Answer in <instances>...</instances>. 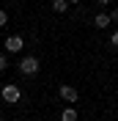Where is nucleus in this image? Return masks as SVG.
Returning <instances> with one entry per match:
<instances>
[{"label": "nucleus", "instance_id": "39448f33", "mask_svg": "<svg viewBox=\"0 0 118 121\" xmlns=\"http://www.w3.org/2000/svg\"><path fill=\"white\" fill-rule=\"evenodd\" d=\"M93 28H99V30L110 28V14H96L93 17Z\"/></svg>", "mask_w": 118, "mask_h": 121}, {"label": "nucleus", "instance_id": "f257e3e1", "mask_svg": "<svg viewBox=\"0 0 118 121\" xmlns=\"http://www.w3.org/2000/svg\"><path fill=\"white\" fill-rule=\"evenodd\" d=\"M19 74H25V77H36L38 74V69H41V63H38V58L36 55H25L22 60H19Z\"/></svg>", "mask_w": 118, "mask_h": 121}, {"label": "nucleus", "instance_id": "7ed1b4c3", "mask_svg": "<svg viewBox=\"0 0 118 121\" xmlns=\"http://www.w3.org/2000/svg\"><path fill=\"white\" fill-rule=\"evenodd\" d=\"M58 96L63 99L66 105H74V102L80 99V94H77V88H74V85H60V88H58Z\"/></svg>", "mask_w": 118, "mask_h": 121}, {"label": "nucleus", "instance_id": "9d476101", "mask_svg": "<svg viewBox=\"0 0 118 121\" xmlns=\"http://www.w3.org/2000/svg\"><path fill=\"white\" fill-rule=\"evenodd\" d=\"M110 44L118 47V30H113V33H110Z\"/></svg>", "mask_w": 118, "mask_h": 121}, {"label": "nucleus", "instance_id": "9b49d317", "mask_svg": "<svg viewBox=\"0 0 118 121\" xmlns=\"http://www.w3.org/2000/svg\"><path fill=\"white\" fill-rule=\"evenodd\" d=\"M96 3H99V6H107V3H110V0H96Z\"/></svg>", "mask_w": 118, "mask_h": 121}, {"label": "nucleus", "instance_id": "ddd939ff", "mask_svg": "<svg viewBox=\"0 0 118 121\" xmlns=\"http://www.w3.org/2000/svg\"><path fill=\"white\" fill-rule=\"evenodd\" d=\"M0 121H3V116H0Z\"/></svg>", "mask_w": 118, "mask_h": 121}, {"label": "nucleus", "instance_id": "20e7f679", "mask_svg": "<svg viewBox=\"0 0 118 121\" xmlns=\"http://www.w3.org/2000/svg\"><path fill=\"white\" fill-rule=\"evenodd\" d=\"M22 47H25V39L22 36H8L6 39V52H22Z\"/></svg>", "mask_w": 118, "mask_h": 121}, {"label": "nucleus", "instance_id": "f8f14e48", "mask_svg": "<svg viewBox=\"0 0 118 121\" xmlns=\"http://www.w3.org/2000/svg\"><path fill=\"white\" fill-rule=\"evenodd\" d=\"M66 3H80V0H66Z\"/></svg>", "mask_w": 118, "mask_h": 121}, {"label": "nucleus", "instance_id": "0eeeda50", "mask_svg": "<svg viewBox=\"0 0 118 121\" xmlns=\"http://www.w3.org/2000/svg\"><path fill=\"white\" fill-rule=\"evenodd\" d=\"M66 8H69V3H66V0H52V11H58V14H66Z\"/></svg>", "mask_w": 118, "mask_h": 121}, {"label": "nucleus", "instance_id": "423d86ee", "mask_svg": "<svg viewBox=\"0 0 118 121\" xmlns=\"http://www.w3.org/2000/svg\"><path fill=\"white\" fill-rule=\"evenodd\" d=\"M60 121H77V110H74L72 105L63 107V113H60Z\"/></svg>", "mask_w": 118, "mask_h": 121}, {"label": "nucleus", "instance_id": "6e6552de", "mask_svg": "<svg viewBox=\"0 0 118 121\" xmlns=\"http://www.w3.org/2000/svg\"><path fill=\"white\" fill-rule=\"evenodd\" d=\"M6 22H8V11L0 8V28H6Z\"/></svg>", "mask_w": 118, "mask_h": 121}, {"label": "nucleus", "instance_id": "1a4fd4ad", "mask_svg": "<svg viewBox=\"0 0 118 121\" xmlns=\"http://www.w3.org/2000/svg\"><path fill=\"white\" fill-rule=\"evenodd\" d=\"M8 69V55H0V72H6Z\"/></svg>", "mask_w": 118, "mask_h": 121}, {"label": "nucleus", "instance_id": "f03ea898", "mask_svg": "<svg viewBox=\"0 0 118 121\" xmlns=\"http://www.w3.org/2000/svg\"><path fill=\"white\" fill-rule=\"evenodd\" d=\"M0 96H3V102H8V105H17V102L22 99V91L17 88L14 83H8V85H3V91H0Z\"/></svg>", "mask_w": 118, "mask_h": 121}]
</instances>
